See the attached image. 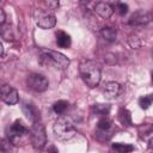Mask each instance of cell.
I'll return each instance as SVG.
<instances>
[{
    "label": "cell",
    "mask_w": 153,
    "mask_h": 153,
    "mask_svg": "<svg viewBox=\"0 0 153 153\" xmlns=\"http://www.w3.org/2000/svg\"><path fill=\"white\" fill-rule=\"evenodd\" d=\"M79 73L82 79V81L91 88L98 86L102 73H100V66L94 60H82L79 65Z\"/></svg>",
    "instance_id": "cell-1"
},
{
    "label": "cell",
    "mask_w": 153,
    "mask_h": 153,
    "mask_svg": "<svg viewBox=\"0 0 153 153\" xmlns=\"http://www.w3.org/2000/svg\"><path fill=\"white\" fill-rule=\"evenodd\" d=\"M53 130H54L55 136L63 141L72 139L76 133V128H75V123H74L73 118L67 115L60 116L55 121Z\"/></svg>",
    "instance_id": "cell-2"
},
{
    "label": "cell",
    "mask_w": 153,
    "mask_h": 153,
    "mask_svg": "<svg viewBox=\"0 0 153 153\" xmlns=\"http://www.w3.org/2000/svg\"><path fill=\"white\" fill-rule=\"evenodd\" d=\"M39 63L42 66H54L60 69H65L69 66V59L62 53L55 50H43L39 55Z\"/></svg>",
    "instance_id": "cell-3"
},
{
    "label": "cell",
    "mask_w": 153,
    "mask_h": 153,
    "mask_svg": "<svg viewBox=\"0 0 153 153\" xmlns=\"http://www.w3.org/2000/svg\"><path fill=\"white\" fill-rule=\"evenodd\" d=\"M6 134L8 137V141H11L13 145H20L24 141V137L29 135V129L25 127L22 120H16L7 129Z\"/></svg>",
    "instance_id": "cell-4"
},
{
    "label": "cell",
    "mask_w": 153,
    "mask_h": 153,
    "mask_svg": "<svg viewBox=\"0 0 153 153\" xmlns=\"http://www.w3.org/2000/svg\"><path fill=\"white\" fill-rule=\"evenodd\" d=\"M30 135V141L32 143V146L37 149H41L44 147V145L47 143V133H45V128L41 122H35L32 123V127L29 131Z\"/></svg>",
    "instance_id": "cell-5"
},
{
    "label": "cell",
    "mask_w": 153,
    "mask_h": 153,
    "mask_svg": "<svg viewBox=\"0 0 153 153\" xmlns=\"http://www.w3.org/2000/svg\"><path fill=\"white\" fill-rule=\"evenodd\" d=\"M33 19H35L36 25L38 27L43 29V30L51 29L56 24V18H55L54 14L44 12V11H41V10H36L33 12Z\"/></svg>",
    "instance_id": "cell-6"
},
{
    "label": "cell",
    "mask_w": 153,
    "mask_h": 153,
    "mask_svg": "<svg viewBox=\"0 0 153 153\" xmlns=\"http://www.w3.org/2000/svg\"><path fill=\"white\" fill-rule=\"evenodd\" d=\"M26 85L29 88H31L35 92H43L48 88L49 81L44 75L38 73H32L26 78Z\"/></svg>",
    "instance_id": "cell-7"
},
{
    "label": "cell",
    "mask_w": 153,
    "mask_h": 153,
    "mask_svg": "<svg viewBox=\"0 0 153 153\" xmlns=\"http://www.w3.org/2000/svg\"><path fill=\"white\" fill-rule=\"evenodd\" d=\"M0 98L4 103H6L8 105H14L19 102L18 91L8 84H5L0 87Z\"/></svg>",
    "instance_id": "cell-8"
},
{
    "label": "cell",
    "mask_w": 153,
    "mask_h": 153,
    "mask_svg": "<svg viewBox=\"0 0 153 153\" xmlns=\"http://www.w3.org/2000/svg\"><path fill=\"white\" fill-rule=\"evenodd\" d=\"M151 13L145 11V10H137L135 11L130 18H129V24L134 25V26H141V25H146L151 22Z\"/></svg>",
    "instance_id": "cell-9"
},
{
    "label": "cell",
    "mask_w": 153,
    "mask_h": 153,
    "mask_svg": "<svg viewBox=\"0 0 153 153\" xmlns=\"http://www.w3.org/2000/svg\"><path fill=\"white\" fill-rule=\"evenodd\" d=\"M123 92V87L116 81H109L103 87V93L108 99H116Z\"/></svg>",
    "instance_id": "cell-10"
},
{
    "label": "cell",
    "mask_w": 153,
    "mask_h": 153,
    "mask_svg": "<svg viewBox=\"0 0 153 153\" xmlns=\"http://www.w3.org/2000/svg\"><path fill=\"white\" fill-rule=\"evenodd\" d=\"M22 111L27 117V120L31 121L32 123H35L39 120V110L33 104H31L29 102H23L22 103Z\"/></svg>",
    "instance_id": "cell-11"
},
{
    "label": "cell",
    "mask_w": 153,
    "mask_h": 153,
    "mask_svg": "<svg viewBox=\"0 0 153 153\" xmlns=\"http://www.w3.org/2000/svg\"><path fill=\"white\" fill-rule=\"evenodd\" d=\"M93 11L103 19H109L112 13H114V8L110 4L105 2V1H99L94 7H93Z\"/></svg>",
    "instance_id": "cell-12"
},
{
    "label": "cell",
    "mask_w": 153,
    "mask_h": 153,
    "mask_svg": "<svg viewBox=\"0 0 153 153\" xmlns=\"http://www.w3.org/2000/svg\"><path fill=\"white\" fill-rule=\"evenodd\" d=\"M56 43L60 48H63V49H67L71 47L72 44V39H71V36L68 33H66L65 31H57L56 32Z\"/></svg>",
    "instance_id": "cell-13"
},
{
    "label": "cell",
    "mask_w": 153,
    "mask_h": 153,
    "mask_svg": "<svg viewBox=\"0 0 153 153\" xmlns=\"http://www.w3.org/2000/svg\"><path fill=\"white\" fill-rule=\"evenodd\" d=\"M117 117H118V121H120V123L122 126L128 127V126L131 124V115H130V111L128 109H126V108L120 109Z\"/></svg>",
    "instance_id": "cell-14"
},
{
    "label": "cell",
    "mask_w": 153,
    "mask_h": 153,
    "mask_svg": "<svg viewBox=\"0 0 153 153\" xmlns=\"http://www.w3.org/2000/svg\"><path fill=\"white\" fill-rule=\"evenodd\" d=\"M100 35H102V37H103L105 41H108V42H114V41L116 39L117 31H116V29L112 27V26H105V27H103V29L100 30Z\"/></svg>",
    "instance_id": "cell-15"
},
{
    "label": "cell",
    "mask_w": 153,
    "mask_h": 153,
    "mask_svg": "<svg viewBox=\"0 0 153 153\" xmlns=\"http://www.w3.org/2000/svg\"><path fill=\"white\" fill-rule=\"evenodd\" d=\"M97 128H98L99 131L106 133V131L111 130V128H112V122H111V120H109L106 116H102V118L98 121Z\"/></svg>",
    "instance_id": "cell-16"
},
{
    "label": "cell",
    "mask_w": 153,
    "mask_h": 153,
    "mask_svg": "<svg viewBox=\"0 0 153 153\" xmlns=\"http://www.w3.org/2000/svg\"><path fill=\"white\" fill-rule=\"evenodd\" d=\"M68 105H69V103H68L67 100L61 99V100H57V102L54 103V105H53V110H54L57 115H63L65 111L68 109Z\"/></svg>",
    "instance_id": "cell-17"
},
{
    "label": "cell",
    "mask_w": 153,
    "mask_h": 153,
    "mask_svg": "<svg viewBox=\"0 0 153 153\" xmlns=\"http://www.w3.org/2000/svg\"><path fill=\"white\" fill-rule=\"evenodd\" d=\"M112 149H115L116 152H120V153H127V152L134 151V147L131 145H129V143L115 142V143H112Z\"/></svg>",
    "instance_id": "cell-18"
},
{
    "label": "cell",
    "mask_w": 153,
    "mask_h": 153,
    "mask_svg": "<svg viewBox=\"0 0 153 153\" xmlns=\"http://www.w3.org/2000/svg\"><path fill=\"white\" fill-rule=\"evenodd\" d=\"M92 110L97 114V115H100V116H106L110 111V105L108 104H94Z\"/></svg>",
    "instance_id": "cell-19"
},
{
    "label": "cell",
    "mask_w": 153,
    "mask_h": 153,
    "mask_svg": "<svg viewBox=\"0 0 153 153\" xmlns=\"http://www.w3.org/2000/svg\"><path fill=\"white\" fill-rule=\"evenodd\" d=\"M151 104H152V96H151V94L143 96V97H141V98L139 99V105H140V108L143 109V110L148 109Z\"/></svg>",
    "instance_id": "cell-20"
},
{
    "label": "cell",
    "mask_w": 153,
    "mask_h": 153,
    "mask_svg": "<svg viewBox=\"0 0 153 153\" xmlns=\"http://www.w3.org/2000/svg\"><path fill=\"white\" fill-rule=\"evenodd\" d=\"M99 2V0H80V6L84 10H93V7Z\"/></svg>",
    "instance_id": "cell-21"
},
{
    "label": "cell",
    "mask_w": 153,
    "mask_h": 153,
    "mask_svg": "<svg viewBox=\"0 0 153 153\" xmlns=\"http://www.w3.org/2000/svg\"><path fill=\"white\" fill-rule=\"evenodd\" d=\"M116 5H117V6H116V10H117V12H118L121 16H124V14L128 12V5H127V4L117 2Z\"/></svg>",
    "instance_id": "cell-22"
},
{
    "label": "cell",
    "mask_w": 153,
    "mask_h": 153,
    "mask_svg": "<svg viewBox=\"0 0 153 153\" xmlns=\"http://www.w3.org/2000/svg\"><path fill=\"white\" fill-rule=\"evenodd\" d=\"M43 1L51 10H56L59 7V0H43Z\"/></svg>",
    "instance_id": "cell-23"
},
{
    "label": "cell",
    "mask_w": 153,
    "mask_h": 153,
    "mask_svg": "<svg viewBox=\"0 0 153 153\" xmlns=\"http://www.w3.org/2000/svg\"><path fill=\"white\" fill-rule=\"evenodd\" d=\"M5 19H6V14H5L4 10L0 8V25H2L5 23Z\"/></svg>",
    "instance_id": "cell-24"
},
{
    "label": "cell",
    "mask_w": 153,
    "mask_h": 153,
    "mask_svg": "<svg viewBox=\"0 0 153 153\" xmlns=\"http://www.w3.org/2000/svg\"><path fill=\"white\" fill-rule=\"evenodd\" d=\"M105 2H108V4H110V5H114V4L120 2V0H105Z\"/></svg>",
    "instance_id": "cell-25"
},
{
    "label": "cell",
    "mask_w": 153,
    "mask_h": 153,
    "mask_svg": "<svg viewBox=\"0 0 153 153\" xmlns=\"http://www.w3.org/2000/svg\"><path fill=\"white\" fill-rule=\"evenodd\" d=\"M4 55V45L1 44V42H0V57Z\"/></svg>",
    "instance_id": "cell-26"
}]
</instances>
